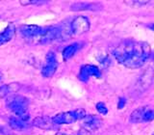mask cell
I'll return each instance as SVG.
<instances>
[{"instance_id": "obj_1", "label": "cell", "mask_w": 154, "mask_h": 135, "mask_svg": "<svg viewBox=\"0 0 154 135\" xmlns=\"http://www.w3.org/2000/svg\"><path fill=\"white\" fill-rule=\"evenodd\" d=\"M150 52V46L147 42L126 40L115 48L113 54L123 66L129 69H138L146 64Z\"/></svg>"}, {"instance_id": "obj_2", "label": "cell", "mask_w": 154, "mask_h": 135, "mask_svg": "<svg viewBox=\"0 0 154 135\" xmlns=\"http://www.w3.org/2000/svg\"><path fill=\"white\" fill-rule=\"evenodd\" d=\"M6 105L8 109L12 111L17 118L25 121V122L29 120V100L25 96L18 95L10 96L6 100Z\"/></svg>"}, {"instance_id": "obj_3", "label": "cell", "mask_w": 154, "mask_h": 135, "mask_svg": "<svg viewBox=\"0 0 154 135\" xmlns=\"http://www.w3.org/2000/svg\"><path fill=\"white\" fill-rule=\"evenodd\" d=\"M86 111L83 108H78L76 110L67 111L55 115L52 117V121L55 124H70L77 121L83 120L86 116Z\"/></svg>"}, {"instance_id": "obj_4", "label": "cell", "mask_w": 154, "mask_h": 135, "mask_svg": "<svg viewBox=\"0 0 154 135\" xmlns=\"http://www.w3.org/2000/svg\"><path fill=\"white\" fill-rule=\"evenodd\" d=\"M90 27H91L90 21L86 17H82V16L76 17L69 25L70 34L73 36L82 35V34L88 32L90 30Z\"/></svg>"}, {"instance_id": "obj_5", "label": "cell", "mask_w": 154, "mask_h": 135, "mask_svg": "<svg viewBox=\"0 0 154 135\" xmlns=\"http://www.w3.org/2000/svg\"><path fill=\"white\" fill-rule=\"evenodd\" d=\"M58 68V61L56 54L53 51H49L45 56V65L42 69V75L45 78H50L57 71Z\"/></svg>"}, {"instance_id": "obj_6", "label": "cell", "mask_w": 154, "mask_h": 135, "mask_svg": "<svg viewBox=\"0 0 154 135\" xmlns=\"http://www.w3.org/2000/svg\"><path fill=\"white\" fill-rule=\"evenodd\" d=\"M153 80H154V71L152 70V68H148L138 78V81L136 83V92L140 94L146 92L152 85Z\"/></svg>"}, {"instance_id": "obj_7", "label": "cell", "mask_w": 154, "mask_h": 135, "mask_svg": "<svg viewBox=\"0 0 154 135\" xmlns=\"http://www.w3.org/2000/svg\"><path fill=\"white\" fill-rule=\"evenodd\" d=\"M45 28L38 25H21L19 33L25 39H40Z\"/></svg>"}, {"instance_id": "obj_8", "label": "cell", "mask_w": 154, "mask_h": 135, "mask_svg": "<svg viewBox=\"0 0 154 135\" xmlns=\"http://www.w3.org/2000/svg\"><path fill=\"white\" fill-rule=\"evenodd\" d=\"M91 76H95V77H100L101 72L97 67L93 66V65H85L81 67L78 77L81 81L87 82Z\"/></svg>"}, {"instance_id": "obj_9", "label": "cell", "mask_w": 154, "mask_h": 135, "mask_svg": "<svg viewBox=\"0 0 154 135\" xmlns=\"http://www.w3.org/2000/svg\"><path fill=\"white\" fill-rule=\"evenodd\" d=\"M83 121V129L87 132L96 130L101 125V121L94 115H86Z\"/></svg>"}, {"instance_id": "obj_10", "label": "cell", "mask_w": 154, "mask_h": 135, "mask_svg": "<svg viewBox=\"0 0 154 135\" xmlns=\"http://www.w3.org/2000/svg\"><path fill=\"white\" fill-rule=\"evenodd\" d=\"M33 125L43 130H50L55 127V124L53 123L52 118L48 116H42L37 117L33 121Z\"/></svg>"}, {"instance_id": "obj_11", "label": "cell", "mask_w": 154, "mask_h": 135, "mask_svg": "<svg viewBox=\"0 0 154 135\" xmlns=\"http://www.w3.org/2000/svg\"><path fill=\"white\" fill-rule=\"evenodd\" d=\"M14 32H16V27L14 24L10 23L2 32H0V46L11 41L14 35Z\"/></svg>"}, {"instance_id": "obj_12", "label": "cell", "mask_w": 154, "mask_h": 135, "mask_svg": "<svg viewBox=\"0 0 154 135\" xmlns=\"http://www.w3.org/2000/svg\"><path fill=\"white\" fill-rule=\"evenodd\" d=\"M9 124H10V127H11L12 129L18 130V131L26 129L29 127L27 122L22 121L21 119H19L17 117H11L9 119Z\"/></svg>"}, {"instance_id": "obj_13", "label": "cell", "mask_w": 154, "mask_h": 135, "mask_svg": "<svg viewBox=\"0 0 154 135\" xmlns=\"http://www.w3.org/2000/svg\"><path fill=\"white\" fill-rule=\"evenodd\" d=\"M99 7L96 4H93V3H75L74 5H72L70 10L71 11H96L98 10Z\"/></svg>"}, {"instance_id": "obj_14", "label": "cell", "mask_w": 154, "mask_h": 135, "mask_svg": "<svg viewBox=\"0 0 154 135\" xmlns=\"http://www.w3.org/2000/svg\"><path fill=\"white\" fill-rule=\"evenodd\" d=\"M146 108L147 106H142V107H139L136 110H134L130 115V122L133 124L143 123V117Z\"/></svg>"}, {"instance_id": "obj_15", "label": "cell", "mask_w": 154, "mask_h": 135, "mask_svg": "<svg viewBox=\"0 0 154 135\" xmlns=\"http://www.w3.org/2000/svg\"><path fill=\"white\" fill-rule=\"evenodd\" d=\"M79 47H80L79 43H72V45H69L66 47H65V49L63 50V58H64V60L67 61L69 59H70L78 51Z\"/></svg>"}, {"instance_id": "obj_16", "label": "cell", "mask_w": 154, "mask_h": 135, "mask_svg": "<svg viewBox=\"0 0 154 135\" xmlns=\"http://www.w3.org/2000/svg\"><path fill=\"white\" fill-rule=\"evenodd\" d=\"M154 121V109H150L149 107L146 108V112L143 114V122H151Z\"/></svg>"}, {"instance_id": "obj_17", "label": "cell", "mask_w": 154, "mask_h": 135, "mask_svg": "<svg viewBox=\"0 0 154 135\" xmlns=\"http://www.w3.org/2000/svg\"><path fill=\"white\" fill-rule=\"evenodd\" d=\"M12 85H2L0 86V99H4L10 92H12L11 90Z\"/></svg>"}, {"instance_id": "obj_18", "label": "cell", "mask_w": 154, "mask_h": 135, "mask_svg": "<svg viewBox=\"0 0 154 135\" xmlns=\"http://www.w3.org/2000/svg\"><path fill=\"white\" fill-rule=\"evenodd\" d=\"M96 110L98 111V113L102 114V115H106L108 113V109L103 102H98L96 104Z\"/></svg>"}, {"instance_id": "obj_19", "label": "cell", "mask_w": 154, "mask_h": 135, "mask_svg": "<svg viewBox=\"0 0 154 135\" xmlns=\"http://www.w3.org/2000/svg\"><path fill=\"white\" fill-rule=\"evenodd\" d=\"M125 3L129 4L130 6H134V7H142L143 5H146L149 3V1H141V0H135V1H126Z\"/></svg>"}, {"instance_id": "obj_20", "label": "cell", "mask_w": 154, "mask_h": 135, "mask_svg": "<svg viewBox=\"0 0 154 135\" xmlns=\"http://www.w3.org/2000/svg\"><path fill=\"white\" fill-rule=\"evenodd\" d=\"M45 1H38V0H33V1H30V0H26V1H20V4L23 5V6H26V5H30V4H34V5H41L43 4Z\"/></svg>"}, {"instance_id": "obj_21", "label": "cell", "mask_w": 154, "mask_h": 135, "mask_svg": "<svg viewBox=\"0 0 154 135\" xmlns=\"http://www.w3.org/2000/svg\"><path fill=\"white\" fill-rule=\"evenodd\" d=\"M125 103H126V99H125L124 98H120L119 99V103H118V108L119 109H122L124 107Z\"/></svg>"}, {"instance_id": "obj_22", "label": "cell", "mask_w": 154, "mask_h": 135, "mask_svg": "<svg viewBox=\"0 0 154 135\" xmlns=\"http://www.w3.org/2000/svg\"><path fill=\"white\" fill-rule=\"evenodd\" d=\"M0 135H10L9 130H7L4 127H2L1 124H0Z\"/></svg>"}, {"instance_id": "obj_23", "label": "cell", "mask_w": 154, "mask_h": 135, "mask_svg": "<svg viewBox=\"0 0 154 135\" xmlns=\"http://www.w3.org/2000/svg\"><path fill=\"white\" fill-rule=\"evenodd\" d=\"M84 132H85V130L83 129V131H81V132H79L77 135H86V134H84ZM56 135H69V134H66V133H63V132H58Z\"/></svg>"}, {"instance_id": "obj_24", "label": "cell", "mask_w": 154, "mask_h": 135, "mask_svg": "<svg viewBox=\"0 0 154 135\" xmlns=\"http://www.w3.org/2000/svg\"><path fill=\"white\" fill-rule=\"evenodd\" d=\"M147 27H148L149 29H151V30L154 31V22H153V23H149V24H147Z\"/></svg>"}, {"instance_id": "obj_25", "label": "cell", "mask_w": 154, "mask_h": 135, "mask_svg": "<svg viewBox=\"0 0 154 135\" xmlns=\"http://www.w3.org/2000/svg\"><path fill=\"white\" fill-rule=\"evenodd\" d=\"M0 77H1V72H0Z\"/></svg>"}]
</instances>
